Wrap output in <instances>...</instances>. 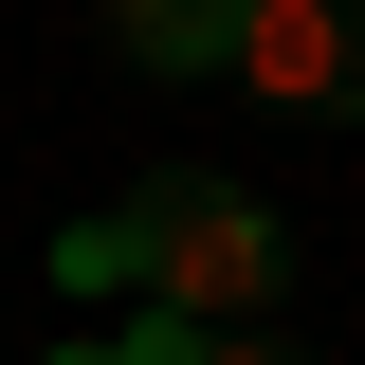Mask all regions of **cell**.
I'll use <instances>...</instances> for the list:
<instances>
[{"label":"cell","mask_w":365,"mask_h":365,"mask_svg":"<svg viewBox=\"0 0 365 365\" xmlns=\"http://www.w3.org/2000/svg\"><path fill=\"white\" fill-rule=\"evenodd\" d=\"M128 237H146V292H165L182 329H256L274 292H292V237H274V201H256V182L165 165V182L128 201Z\"/></svg>","instance_id":"cell-1"},{"label":"cell","mask_w":365,"mask_h":365,"mask_svg":"<svg viewBox=\"0 0 365 365\" xmlns=\"http://www.w3.org/2000/svg\"><path fill=\"white\" fill-rule=\"evenodd\" d=\"M237 19H256V0H110L128 73H237Z\"/></svg>","instance_id":"cell-3"},{"label":"cell","mask_w":365,"mask_h":365,"mask_svg":"<svg viewBox=\"0 0 365 365\" xmlns=\"http://www.w3.org/2000/svg\"><path fill=\"white\" fill-rule=\"evenodd\" d=\"M201 365H292V347H256V329H201Z\"/></svg>","instance_id":"cell-5"},{"label":"cell","mask_w":365,"mask_h":365,"mask_svg":"<svg viewBox=\"0 0 365 365\" xmlns=\"http://www.w3.org/2000/svg\"><path fill=\"white\" fill-rule=\"evenodd\" d=\"M55 274H73V292H146V237H128V201H110V220H73V237H55Z\"/></svg>","instance_id":"cell-4"},{"label":"cell","mask_w":365,"mask_h":365,"mask_svg":"<svg viewBox=\"0 0 365 365\" xmlns=\"http://www.w3.org/2000/svg\"><path fill=\"white\" fill-rule=\"evenodd\" d=\"M55 365H128V347H55Z\"/></svg>","instance_id":"cell-6"},{"label":"cell","mask_w":365,"mask_h":365,"mask_svg":"<svg viewBox=\"0 0 365 365\" xmlns=\"http://www.w3.org/2000/svg\"><path fill=\"white\" fill-rule=\"evenodd\" d=\"M237 91H274V110H365V0H256V19H237Z\"/></svg>","instance_id":"cell-2"}]
</instances>
